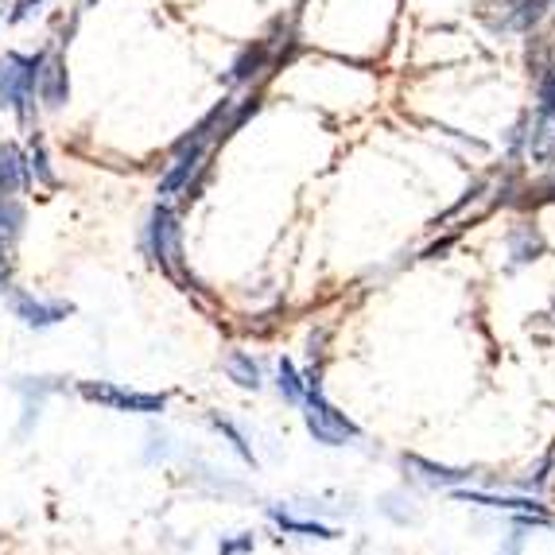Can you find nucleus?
<instances>
[{"mask_svg":"<svg viewBox=\"0 0 555 555\" xmlns=\"http://www.w3.org/2000/svg\"><path fill=\"white\" fill-rule=\"evenodd\" d=\"M43 55H20V51H4L0 55V105L20 117V125H31L36 117V86H39V66Z\"/></svg>","mask_w":555,"mask_h":555,"instance_id":"obj_1","label":"nucleus"},{"mask_svg":"<svg viewBox=\"0 0 555 555\" xmlns=\"http://www.w3.org/2000/svg\"><path fill=\"white\" fill-rule=\"evenodd\" d=\"M149 253L159 269L179 272L183 269V233H179V218L167 203H159L149 218Z\"/></svg>","mask_w":555,"mask_h":555,"instance_id":"obj_2","label":"nucleus"},{"mask_svg":"<svg viewBox=\"0 0 555 555\" xmlns=\"http://www.w3.org/2000/svg\"><path fill=\"white\" fill-rule=\"evenodd\" d=\"M307 427H311L319 443H326V447H338V443H346V439L358 436V427L319 397L315 380H311V397H307Z\"/></svg>","mask_w":555,"mask_h":555,"instance_id":"obj_3","label":"nucleus"},{"mask_svg":"<svg viewBox=\"0 0 555 555\" xmlns=\"http://www.w3.org/2000/svg\"><path fill=\"white\" fill-rule=\"evenodd\" d=\"M78 392H82L86 400H93V404H109V408H117V412H159V408H164L159 392H125V389H117V385H93V380H82Z\"/></svg>","mask_w":555,"mask_h":555,"instance_id":"obj_4","label":"nucleus"},{"mask_svg":"<svg viewBox=\"0 0 555 555\" xmlns=\"http://www.w3.org/2000/svg\"><path fill=\"white\" fill-rule=\"evenodd\" d=\"M39 102L47 109H63L70 102V78H66V59L59 51H47L43 55V66H39Z\"/></svg>","mask_w":555,"mask_h":555,"instance_id":"obj_5","label":"nucleus"},{"mask_svg":"<svg viewBox=\"0 0 555 555\" xmlns=\"http://www.w3.org/2000/svg\"><path fill=\"white\" fill-rule=\"evenodd\" d=\"M206 152L210 149H179L176 164L167 167V176L159 179V195L176 198V195H183V191H191V179H195V171L203 167Z\"/></svg>","mask_w":555,"mask_h":555,"instance_id":"obj_6","label":"nucleus"},{"mask_svg":"<svg viewBox=\"0 0 555 555\" xmlns=\"http://www.w3.org/2000/svg\"><path fill=\"white\" fill-rule=\"evenodd\" d=\"M12 311H16V319H24L28 326H55V323H63L75 307L70 304H43V299L28 296V292H16V296H12Z\"/></svg>","mask_w":555,"mask_h":555,"instance_id":"obj_7","label":"nucleus"},{"mask_svg":"<svg viewBox=\"0 0 555 555\" xmlns=\"http://www.w3.org/2000/svg\"><path fill=\"white\" fill-rule=\"evenodd\" d=\"M28 179H31L28 152H20V144L4 140V144H0V195H16V191H24Z\"/></svg>","mask_w":555,"mask_h":555,"instance_id":"obj_8","label":"nucleus"},{"mask_svg":"<svg viewBox=\"0 0 555 555\" xmlns=\"http://www.w3.org/2000/svg\"><path fill=\"white\" fill-rule=\"evenodd\" d=\"M20 225H24V210L12 195H0V249H9L12 241L20 237Z\"/></svg>","mask_w":555,"mask_h":555,"instance_id":"obj_9","label":"nucleus"},{"mask_svg":"<svg viewBox=\"0 0 555 555\" xmlns=\"http://www.w3.org/2000/svg\"><path fill=\"white\" fill-rule=\"evenodd\" d=\"M225 370H230V377L237 380V385H245V389H257V385H260L257 361L245 358L241 350H233V353H230V361H225Z\"/></svg>","mask_w":555,"mask_h":555,"instance_id":"obj_10","label":"nucleus"},{"mask_svg":"<svg viewBox=\"0 0 555 555\" xmlns=\"http://www.w3.org/2000/svg\"><path fill=\"white\" fill-rule=\"evenodd\" d=\"M28 171L43 179L47 186H55V176H51V167H47V152H43L39 140H31V149H28Z\"/></svg>","mask_w":555,"mask_h":555,"instance_id":"obj_11","label":"nucleus"},{"mask_svg":"<svg viewBox=\"0 0 555 555\" xmlns=\"http://www.w3.org/2000/svg\"><path fill=\"white\" fill-rule=\"evenodd\" d=\"M466 501H478V505H493V509L540 513V505H537V501H513V498H470V493H466Z\"/></svg>","mask_w":555,"mask_h":555,"instance_id":"obj_12","label":"nucleus"},{"mask_svg":"<svg viewBox=\"0 0 555 555\" xmlns=\"http://www.w3.org/2000/svg\"><path fill=\"white\" fill-rule=\"evenodd\" d=\"M280 389H284L287 400H304V385H299L292 361H280Z\"/></svg>","mask_w":555,"mask_h":555,"instance_id":"obj_13","label":"nucleus"},{"mask_svg":"<svg viewBox=\"0 0 555 555\" xmlns=\"http://www.w3.org/2000/svg\"><path fill=\"white\" fill-rule=\"evenodd\" d=\"M408 463L416 466V470H424L431 481H463V478H466V470H439V466L424 463V459H408Z\"/></svg>","mask_w":555,"mask_h":555,"instance_id":"obj_14","label":"nucleus"},{"mask_svg":"<svg viewBox=\"0 0 555 555\" xmlns=\"http://www.w3.org/2000/svg\"><path fill=\"white\" fill-rule=\"evenodd\" d=\"M39 9H43V0H16V9L9 12V24H24V20H31Z\"/></svg>","mask_w":555,"mask_h":555,"instance_id":"obj_15","label":"nucleus"},{"mask_svg":"<svg viewBox=\"0 0 555 555\" xmlns=\"http://www.w3.org/2000/svg\"><path fill=\"white\" fill-rule=\"evenodd\" d=\"M245 547H253V540H249V537L241 540V544H230V547H225V555H241V552H245Z\"/></svg>","mask_w":555,"mask_h":555,"instance_id":"obj_16","label":"nucleus"},{"mask_svg":"<svg viewBox=\"0 0 555 555\" xmlns=\"http://www.w3.org/2000/svg\"><path fill=\"white\" fill-rule=\"evenodd\" d=\"M4 280H9V260H4V249H0V287H4Z\"/></svg>","mask_w":555,"mask_h":555,"instance_id":"obj_17","label":"nucleus"}]
</instances>
